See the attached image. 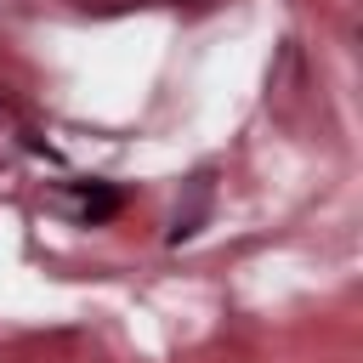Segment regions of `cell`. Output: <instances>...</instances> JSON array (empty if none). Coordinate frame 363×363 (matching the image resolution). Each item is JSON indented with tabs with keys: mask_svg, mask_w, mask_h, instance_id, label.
Returning <instances> with one entry per match:
<instances>
[{
	"mask_svg": "<svg viewBox=\"0 0 363 363\" xmlns=\"http://www.w3.org/2000/svg\"><path fill=\"white\" fill-rule=\"evenodd\" d=\"M113 210H119V193H108V187H91V193H85V216H91V221H108Z\"/></svg>",
	"mask_w": 363,
	"mask_h": 363,
	"instance_id": "obj_1",
	"label": "cell"
},
{
	"mask_svg": "<svg viewBox=\"0 0 363 363\" xmlns=\"http://www.w3.org/2000/svg\"><path fill=\"white\" fill-rule=\"evenodd\" d=\"M193 6H216V0H193Z\"/></svg>",
	"mask_w": 363,
	"mask_h": 363,
	"instance_id": "obj_2",
	"label": "cell"
}]
</instances>
